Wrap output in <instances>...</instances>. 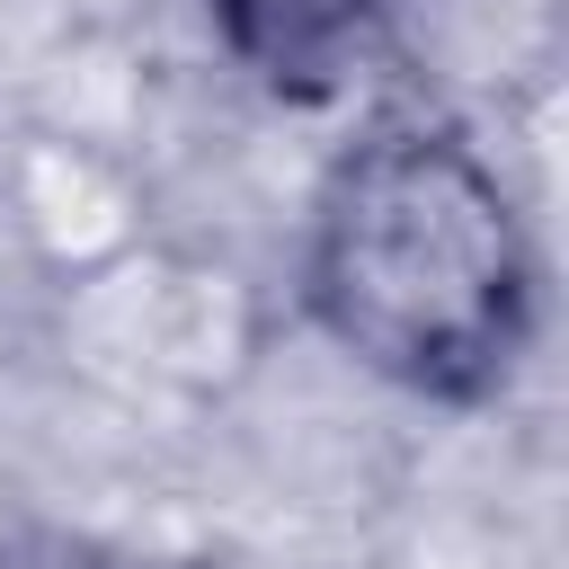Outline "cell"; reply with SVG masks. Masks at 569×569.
Here are the masks:
<instances>
[{
	"mask_svg": "<svg viewBox=\"0 0 569 569\" xmlns=\"http://www.w3.org/2000/svg\"><path fill=\"white\" fill-rule=\"evenodd\" d=\"M302 320L418 409H489L542 338V240L498 151L436 98H382L329 151L302 258Z\"/></svg>",
	"mask_w": 569,
	"mask_h": 569,
	"instance_id": "cell-1",
	"label": "cell"
},
{
	"mask_svg": "<svg viewBox=\"0 0 569 569\" xmlns=\"http://www.w3.org/2000/svg\"><path fill=\"white\" fill-rule=\"evenodd\" d=\"M196 18L213 27V44L284 107H320L338 98L365 53L391 36L400 0H196Z\"/></svg>",
	"mask_w": 569,
	"mask_h": 569,
	"instance_id": "cell-2",
	"label": "cell"
},
{
	"mask_svg": "<svg viewBox=\"0 0 569 569\" xmlns=\"http://www.w3.org/2000/svg\"><path fill=\"white\" fill-rule=\"evenodd\" d=\"M0 569H160L107 542H71V533H36V525H0Z\"/></svg>",
	"mask_w": 569,
	"mask_h": 569,
	"instance_id": "cell-3",
	"label": "cell"
}]
</instances>
